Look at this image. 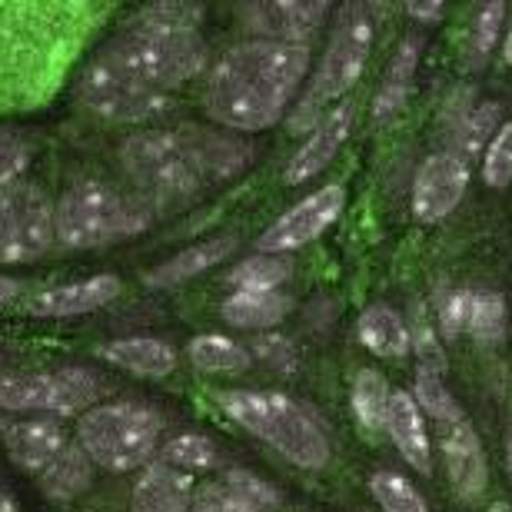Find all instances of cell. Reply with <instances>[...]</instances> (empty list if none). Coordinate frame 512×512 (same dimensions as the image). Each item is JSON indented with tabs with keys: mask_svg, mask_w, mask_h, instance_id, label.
I'll return each instance as SVG.
<instances>
[{
	"mask_svg": "<svg viewBox=\"0 0 512 512\" xmlns=\"http://www.w3.org/2000/svg\"><path fill=\"white\" fill-rule=\"evenodd\" d=\"M253 163L250 140L217 127H153L120 143V167L147 207H180Z\"/></svg>",
	"mask_w": 512,
	"mask_h": 512,
	"instance_id": "1",
	"label": "cell"
},
{
	"mask_svg": "<svg viewBox=\"0 0 512 512\" xmlns=\"http://www.w3.org/2000/svg\"><path fill=\"white\" fill-rule=\"evenodd\" d=\"M306 70H310V47L256 37L243 40L207 70V90H203L207 117L230 133L270 130L286 117Z\"/></svg>",
	"mask_w": 512,
	"mask_h": 512,
	"instance_id": "2",
	"label": "cell"
},
{
	"mask_svg": "<svg viewBox=\"0 0 512 512\" xmlns=\"http://www.w3.org/2000/svg\"><path fill=\"white\" fill-rule=\"evenodd\" d=\"M97 60L157 107H167L173 90L210 70L197 17H190V7L173 4L143 10Z\"/></svg>",
	"mask_w": 512,
	"mask_h": 512,
	"instance_id": "3",
	"label": "cell"
},
{
	"mask_svg": "<svg viewBox=\"0 0 512 512\" xmlns=\"http://www.w3.org/2000/svg\"><path fill=\"white\" fill-rule=\"evenodd\" d=\"M217 406L233 423L253 433L300 469H323L333 456L323 419L300 399L273 389H230L217 396Z\"/></svg>",
	"mask_w": 512,
	"mask_h": 512,
	"instance_id": "4",
	"label": "cell"
},
{
	"mask_svg": "<svg viewBox=\"0 0 512 512\" xmlns=\"http://www.w3.org/2000/svg\"><path fill=\"white\" fill-rule=\"evenodd\" d=\"M153 210L133 193H124L100 177L70 183L54 207V237L67 250L114 247L140 237L150 227Z\"/></svg>",
	"mask_w": 512,
	"mask_h": 512,
	"instance_id": "5",
	"label": "cell"
},
{
	"mask_svg": "<svg viewBox=\"0 0 512 512\" xmlns=\"http://www.w3.org/2000/svg\"><path fill=\"white\" fill-rule=\"evenodd\" d=\"M160 439L163 416L147 403H100L77 416V446L107 473L150 466Z\"/></svg>",
	"mask_w": 512,
	"mask_h": 512,
	"instance_id": "6",
	"label": "cell"
},
{
	"mask_svg": "<svg viewBox=\"0 0 512 512\" xmlns=\"http://www.w3.org/2000/svg\"><path fill=\"white\" fill-rule=\"evenodd\" d=\"M376 40V14L373 7L353 4L343 10V17L336 20V30L330 37V47L316 67V74L306 87V94L296 100L290 114V130H313L323 120V110L343 100V94L360 80L366 60H370Z\"/></svg>",
	"mask_w": 512,
	"mask_h": 512,
	"instance_id": "7",
	"label": "cell"
},
{
	"mask_svg": "<svg viewBox=\"0 0 512 512\" xmlns=\"http://www.w3.org/2000/svg\"><path fill=\"white\" fill-rule=\"evenodd\" d=\"M100 376L84 366L0 376V413H47L54 419L87 413L97 403Z\"/></svg>",
	"mask_w": 512,
	"mask_h": 512,
	"instance_id": "8",
	"label": "cell"
},
{
	"mask_svg": "<svg viewBox=\"0 0 512 512\" xmlns=\"http://www.w3.org/2000/svg\"><path fill=\"white\" fill-rule=\"evenodd\" d=\"M57 243L54 203L34 183L0 190V266L34 263Z\"/></svg>",
	"mask_w": 512,
	"mask_h": 512,
	"instance_id": "9",
	"label": "cell"
},
{
	"mask_svg": "<svg viewBox=\"0 0 512 512\" xmlns=\"http://www.w3.org/2000/svg\"><path fill=\"white\" fill-rule=\"evenodd\" d=\"M346 190L340 183H326V187L313 190L310 197H303L296 207H290L283 217H276L270 227L260 233L256 250L260 253H293L323 237V230H330L336 217L343 213Z\"/></svg>",
	"mask_w": 512,
	"mask_h": 512,
	"instance_id": "10",
	"label": "cell"
},
{
	"mask_svg": "<svg viewBox=\"0 0 512 512\" xmlns=\"http://www.w3.org/2000/svg\"><path fill=\"white\" fill-rule=\"evenodd\" d=\"M469 187V167L453 153H433L423 160L413 183V213L419 223H439L449 217Z\"/></svg>",
	"mask_w": 512,
	"mask_h": 512,
	"instance_id": "11",
	"label": "cell"
},
{
	"mask_svg": "<svg viewBox=\"0 0 512 512\" xmlns=\"http://www.w3.org/2000/svg\"><path fill=\"white\" fill-rule=\"evenodd\" d=\"M276 506L280 493L266 479L253 476L250 469H227L197 486L190 512H273Z\"/></svg>",
	"mask_w": 512,
	"mask_h": 512,
	"instance_id": "12",
	"label": "cell"
},
{
	"mask_svg": "<svg viewBox=\"0 0 512 512\" xmlns=\"http://www.w3.org/2000/svg\"><path fill=\"white\" fill-rule=\"evenodd\" d=\"M330 4L320 0H273V4H250L247 27L256 30V40H273V44H300L306 47L316 30H320Z\"/></svg>",
	"mask_w": 512,
	"mask_h": 512,
	"instance_id": "13",
	"label": "cell"
},
{
	"mask_svg": "<svg viewBox=\"0 0 512 512\" xmlns=\"http://www.w3.org/2000/svg\"><path fill=\"white\" fill-rule=\"evenodd\" d=\"M0 443H4V453L17 469H24L30 476H40L70 446V433L64 419L34 416V419L10 423Z\"/></svg>",
	"mask_w": 512,
	"mask_h": 512,
	"instance_id": "14",
	"label": "cell"
},
{
	"mask_svg": "<svg viewBox=\"0 0 512 512\" xmlns=\"http://www.w3.org/2000/svg\"><path fill=\"white\" fill-rule=\"evenodd\" d=\"M124 283L114 273H97L87 276V280L77 283H64V286H50V290H40L27 300V313L37 316V320H67V316H84L94 313L100 306L114 303Z\"/></svg>",
	"mask_w": 512,
	"mask_h": 512,
	"instance_id": "15",
	"label": "cell"
},
{
	"mask_svg": "<svg viewBox=\"0 0 512 512\" xmlns=\"http://www.w3.org/2000/svg\"><path fill=\"white\" fill-rule=\"evenodd\" d=\"M353 120H356V110L350 100H340L333 110H326L320 124L310 130V137H306L303 147L293 153L290 163H286L283 180L296 187V183H306V180H313L316 173H323L333 163L336 153H340L343 143L350 140Z\"/></svg>",
	"mask_w": 512,
	"mask_h": 512,
	"instance_id": "16",
	"label": "cell"
},
{
	"mask_svg": "<svg viewBox=\"0 0 512 512\" xmlns=\"http://www.w3.org/2000/svg\"><path fill=\"white\" fill-rule=\"evenodd\" d=\"M193 493H197V483L190 473L153 459L133 483L130 512H190Z\"/></svg>",
	"mask_w": 512,
	"mask_h": 512,
	"instance_id": "17",
	"label": "cell"
},
{
	"mask_svg": "<svg viewBox=\"0 0 512 512\" xmlns=\"http://www.w3.org/2000/svg\"><path fill=\"white\" fill-rule=\"evenodd\" d=\"M439 429H443V459H446L449 479H453V486L459 489V496L476 499L486 486V456H483V443H479L476 429L466 423V416Z\"/></svg>",
	"mask_w": 512,
	"mask_h": 512,
	"instance_id": "18",
	"label": "cell"
},
{
	"mask_svg": "<svg viewBox=\"0 0 512 512\" xmlns=\"http://www.w3.org/2000/svg\"><path fill=\"white\" fill-rule=\"evenodd\" d=\"M386 433L416 473H429V466H433V453H429L426 416L419 413V406H416V399L409 389H396V393L389 396Z\"/></svg>",
	"mask_w": 512,
	"mask_h": 512,
	"instance_id": "19",
	"label": "cell"
},
{
	"mask_svg": "<svg viewBox=\"0 0 512 512\" xmlns=\"http://www.w3.org/2000/svg\"><path fill=\"white\" fill-rule=\"evenodd\" d=\"M97 356L130 376H143V380L170 376L173 366H177V350H173V343L160 340V336H127V340H114V343L100 346Z\"/></svg>",
	"mask_w": 512,
	"mask_h": 512,
	"instance_id": "20",
	"label": "cell"
},
{
	"mask_svg": "<svg viewBox=\"0 0 512 512\" xmlns=\"http://www.w3.org/2000/svg\"><path fill=\"white\" fill-rule=\"evenodd\" d=\"M233 250H237V237H233V233H220V237H210L203 243H193L187 250L173 253L170 260L153 266V270L143 276V283L147 286H180V283L193 280V276L213 270V266L227 260Z\"/></svg>",
	"mask_w": 512,
	"mask_h": 512,
	"instance_id": "21",
	"label": "cell"
},
{
	"mask_svg": "<svg viewBox=\"0 0 512 512\" xmlns=\"http://www.w3.org/2000/svg\"><path fill=\"white\" fill-rule=\"evenodd\" d=\"M293 310L283 290H233L220 303V316L237 330H273Z\"/></svg>",
	"mask_w": 512,
	"mask_h": 512,
	"instance_id": "22",
	"label": "cell"
},
{
	"mask_svg": "<svg viewBox=\"0 0 512 512\" xmlns=\"http://www.w3.org/2000/svg\"><path fill=\"white\" fill-rule=\"evenodd\" d=\"M356 336H360V343L366 350L373 356H383V360H403V356L413 350L409 326L403 323V316L386 303L366 306L360 313V320H356Z\"/></svg>",
	"mask_w": 512,
	"mask_h": 512,
	"instance_id": "23",
	"label": "cell"
},
{
	"mask_svg": "<svg viewBox=\"0 0 512 512\" xmlns=\"http://www.w3.org/2000/svg\"><path fill=\"white\" fill-rule=\"evenodd\" d=\"M97 466L90 463V456L77 443H70L44 473L37 476V486L50 503H70V499L84 496L94 486Z\"/></svg>",
	"mask_w": 512,
	"mask_h": 512,
	"instance_id": "24",
	"label": "cell"
},
{
	"mask_svg": "<svg viewBox=\"0 0 512 512\" xmlns=\"http://www.w3.org/2000/svg\"><path fill=\"white\" fill-rule=\"evenodd\" d=\"M416 64H419V40L406 37L403 44L396 47V54H393V60H389V67H386L383 84H380V90H376V100H373V120H376V124H386V120H393L399 110H403L409 90H413Z\"/></svg>",
	"mask_w": 512,
	"mask_h": 512,
	"instance_id": "25",
	"label": "cell"
},
{
	"mask_svg": "<svg viewBox=\"0 0 512 512\" xmlns=\"http://www.w3.org/2000/svg\"><path fill=\"white\" fill-rule=\"evenodd\" d=\"M187 356H190V363L197 366L200 373H210V376L243 373L253 363L247 346L230 340V336H217V333L197 336V340L187 346Z\"/></svg>",
	"mask_w": 512,
	"mask_h": 512,
	"instance_id": "26",
	"label": "cell"
},
{
	"mask_svg": "<svg viewBox=\"0 0 512 512\" xmlns=\"http://www.w3.org/2000/svg\"><path fill=\"white\" fill-rule=\"evenodd\" d=\"M499 117H503V107L499 104H476V107H469V114L459 120V124L453 127V157H459L469 167L479 153H483L489 147V140L499 133Z\"/></svg>",
	"mask_w": 512,
	"mask_h": 512,
	"instance_id": "27",
	"label": "cell"
},
{
	"mask_svg": "<svg viewBox=\"0 0 512 512\" xmlns=\"http://www.w3.org/2000/svg\"><path fill=\"white\" fill-rule=\"evenodd\" d=\"M293 276V263L280 253H256L230 270L227 283L233 290H280Z\"/></svg>",
	"mask_w": 512,
	"mask_h": 512,
	"instance_id": "28",
	"label": "cell"
},
{
	"mask_svg": "<svg viewBox=\"0 0 512 512\" xmlns=\"http://www.w3.org/2000/svg\"><path fill=\"white\" fill-rule=\"evenodd\" d=\"M157 459L193 476V473H210V469H217L220 453H217V446H213L210 436L180 433V436H173V439H167V443L160 446Z\"/></svg>",
	"mask_w": 512,
	"mask_h": 512,
	"instance_id": "29",
	"label": "cell"
},
{
	"mask_svg": "<svg viewBox=\"0 0 512 512\" xmlns=\"http://www.w3.org/2000/svg\"><path fill=\"white\" fill-rule=\"evenodd\" d=\"M389 396H393V389L383 380V373L376 370H360L353 380V413L360 416V423L366 429H373V433H380L386 429V413H389Z\"/></svg>",
	"mask_w": 512,
	"mask_h": 512,
	"instance_id": "30",
	"label": "cell"
},
{
	"mask_svg": "<svg viewBox=\"0 0 512 512\" xmlns=\"http://www.w3.org/2000/svg\"><path fill=\"white\" fill-rule=\"evenodd\" d=\"M469 336L479 343H499L506 336V300L496 290H473V306H469Z\"/></svg>",
	"mask_w": 512,
	"mask_h": 512,
	"instance_id": "31",
	"label": "cell"
},
{
	"mask_svg": "<svg viewBox=\"0 0 512 512\" xmlns=\"http://www.w3.org/2000/svg\"><path fill=\"white\" fill-rule=\"evenodd\" d=\"M370 493L383 512H429L426 499L419 496V489L409 483L406 476L393 473V469H380V473H373Z\"/></svg>",
	"mask_w": 512,
	"mask_h": 512,
	"instance_id": "32",
	"label": "cell"
},
{
	"mask_svg": "<svg viewBox=\"0 0 512 512\" xmlns=\"http://www.w3.org/2000/svg\"><path fill=\"white\" fill-rule=\"evenodd\" d=\"M413 399H416L419 413H423V416L429 413L439 426L463 419V409H459V406H456V399L449 396V389H446V383H443V376L433 373V370H416Z\"/></svg>",
	"mask_w": 512,
	"mask_h": 512,
	"instance_id": "33",
	"label": "cell"
},
{
	"mask_svg": "<svg viewBox=\"0 0 512 512\" xmlns=\"http://www.w3.org/2000/svg\"><path fill=\"white\" fill-rule=\"evenodd\" d=\"M469 306H473V290L466 286H443L436 296V313H439V330L446 340L466 333L469 326Z\"/></svg>",
	"mask_w": 512,
	"mask_h": 512,
	"instance_id": "34",
	"label": "cell"
},
{
	"mask_svg": "<svg viewBox=\"0 0 512 512\" xmlns=\"http://www.w3.org/2000/svg\"><path fill=\"white\" fill-rule=\"evenodd\" d=\"M483 180L493 190H503L512 183V120L499 127L496 137L489 140L483 160Z\"/></svg>",
	"mask_w": 512,
	"mask_h": 512,
	"instance_id": "35",
	"label": "cell"
},
{
	"mask_svg": "<svg viewBox=\"0 0 512 512\" xmlns=\"http://www.w3.org/2000/svg\"><path fill=\"white\" fill-rule=\"evenodd\" d=\"M506 14V4H486L483 10L476 14L473 20V34H469V60L479 64V60L489 57V50L499 44V30H503V17Z\"/></svg>",
	"mask_w": 512,
	"mask_h": 512,
	"instance_id": "36",
	"label": "cell"
},
{
	"mask_svg": "<svg viewBox=\"0 0 512 512\" xmlns=\"http://www.w3.org/2000/svg\"><path fill=\"white\" fill-rule=\"evenodd\" d=\"M34 160V147L14 130H0V190L20 180V173Z\"/></svg>",
	"mask_w": 512,
	"mask_h": 512,
	"instance_id": "37",
	"label": "cell"
},
{
	"mask_svg": "<svg viewBox=\"0 0 512 512\" xmlns=\"http://www.w3.org/2000/svg\"><path fill=\"white\" fill-rule=\"evenodd\" d=\"M409 340H413V346H416L419 370H433L439 376L446 373V353H443V346H439L433 326H429L419 313H416V326L409 330Z\"/></svg>",
	"mask_w": 512,
	"mask_h": 512,
	"instance_id": "38",
	"label": "cell"
},
{
	"mask_svg": "<svg viewBox=\"0 0 512 512\" xmlns=\"http://www.w3.org/2000/svg\"><path fill=\"white\" fill-rule=\"evenodd\" d=\"M250 356H260L263 363H273V366H280V370H293L296 366L293 343L283 340V336H256Z\"/></svg>",
	"mask_w": 512,
	"mask_h": 512,
	"instance_id": "39",
	"label": "cell"
},
{
	"mask_svg": "<svg viewBox=\"0 0 512 512\" xmlns=\"http://www.w3.org/2000/svg\"><path fill=\"white\" fill-rule=\"evenodd\" d=\"M406 10L413 14L416 20H423V24H436L439 17H443V4H419V0H413V4H406Z\"/></svg>",
	"mask_w": 512,
	"mask_h": 512,
	"instance_id": "40",
	"label": "cell"
},
{
	"mask_svg": "<svg viewBox=\"0 0 512 512\" xmlns=\"http://www.w3.org/2000/svg\"><path fill=\"white\" fill-rule=\"evenodd\" d=\"M20 293H24V280H14V276H0V310L14 303Z\"/></svg>",
	"mask_w": 512,
	"mask_h": 512,
	"instance_id": "41",
	"label": "cell"
},
{
	"mask_svg": "<svg viewBox=\"0 0 512 512\" xmlns=\"http://www.w3.org/2000/svg\"><path fill=\"white\" fill-rule=\"evenodd\" d=\"M0 512H20L17 499L7 493V489H0Z\"/></svg>",
	"mask_w": 512,
	"mask_h": 512,
	"instance_id": "42",
	"label": "cell"
},
{
	"mask_svg": "<svg viewBox=\"0 0 512 512\" xmlns=\"http://www.w3.org/2000/svg\"><path fill=\"white\" fill-rule=\"evenodd\" d=\"M506 469H509V483H512V429L506 436Z\"/></svg>",
	"mask_w": 512,
	"mask_h": 512,
	"instance_id": "43",
	"label": "cell"
},
{
	"mask_svg": "<svg viewBox=\"0 0 512 512\" xmlns=\"http://www.w3.org/2000/svg\"><path fill=\"white\" fill-rule=\"evenodd\" d=\"M506 60L512 64V20H509V37H506Z\"/></svg>",
	"mask_w": 512,
	"mask_h": 512,
	"instance_id": "44",
	"label": "cell"
},
{
	"mask_svg": "<svg viewBox=\"0 0 512 512\" xmlns=\"http://www.w3.org/2000/svg\"><path fill=\"white\" fill-rule=\"evenodd\" d=\"M489 512H512V506L509 503H493V506H489Z\"/></svg>",
	"mask_w": 512,
	"mask_h": 512,
	"instance_id": "45",
	"label": "cell"
},
{
	"mask_svg": "<svg viewBox=\"0 0 512 512\" xmlns=\"http://www.w3.org/2000/svg\"><path fill=\"white\" fill-rule=\"evenodd\" d=\"M4 429H7V426H4V416H0V439H4Z\"/></svg>",
	"mask_w": 512,
	"mask_h": 512,
	"instance_id": "46",
	"label": "cell"
}]
</instances>
